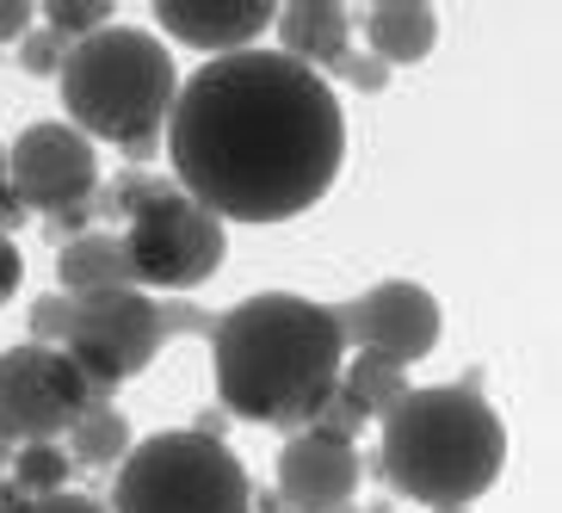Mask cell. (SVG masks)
Wrapping results in <instances>:
<instances>
[{
  "label": "cell",
  "mask_w": 562,
  "mask_h": 513,
  "mask_svg": "<svg viewBox=\"0 0 562 513\" xmlns=\"http://www.w3.org/2000/svg\"><path fill=\"white\" fill-rule=\"evenodd\" d=\"M105 513H254V482L223 439L173 427L124 451Z\"/></svg>",
  "instance_id": "5b68a950"
},
{
  "label": "cell",
  "mask_w": 562,
  "mask_h": 513,
  "mask_svg": "<svg viewBox=\"0 0 562 513\" xmlns=\"http://www.w3.org/2000/svg\"><path fill=\"white\" fill-rule=\"evenodd\" d=\"M216 315L192 310V303H161V334H211Z\"/></svg>",
  "instance_id": "603a6c76"
},
{
  "label": "cell",
  "mask_w": 562,
  "mask_h": 513,
  "mask_svg": "<svg viewBox=\"0 0 562 513\" xmlns=\"http://www.w3.org/2000/svg\"><path fill=\"white\" fill-rule=\"evenodd\" d=\"M364 44L383 68L396 63H427L432 44H439V13L427 0H378L364 13Z\"/></svg>",
  "instance_id": "5bb4252c"
},
{
  "label": "cell",
  "mask_w": 562,
  "mask_h": 513,
  "mask_svg": "<svg viewBox=\"0 0 562 513\" xmlns=\"http://www.w3.org/2000/svg\"><path fill=\"white\" fill-rule=\"evenodd\" d=\"M334 322H340V341H352V347L371 353V359L402 365V371L439 347V303H432L427 285H414V279L371 285L364 298L340 303Z\"/></svg>",
  "instance_id": "30bf717a"
},
{
  "label": "cell",
  "mask_w": 562,
  "mask_h": 513,
  "mask_svg": "<svg viewBox=\"0 0 562 513\" xmlns=\"http://www.w3.org/2000/svg\"><path fill=\"white\" fill-rule=\"evenodd\" d=\"M63 56H68V44L50 32V25H32V32L19 37V63H25V75H63Z\"/></svg>",
  "instance_id": "44dd1931"
},
{
  "label": "cell",
  "mask_w": 562,
  "mask_h": 513,
  "mask_svg": "<svg viewBox=\"0 0 562 513\" xmlns=\"http://www.w3.org/2000/svg\"><path fill=\"white\" fill-rule=\"evenodd\" d=\"M117 235H124L136 285H155V291H192V285L216 279V266L229 254L223 216H211L199 199H186L173 180H167Z\"/></svg>",
  "instance_id": "8992f818"
},
{
  "label": "cell",
  "mask_w": 562,
  "mask_h": 513,
  "mask_svg": "<svg viewBox=\"0 0 562 513\" xmlns=\"http://www.w3.org/2000/svg\"><path fill=\"white\" fill-rule=\"evenodd\" d=\"M63 124L87 136V143H117L136 167L155 161L180 93V68L155 32L143 25H105V32L68 44L63 56Z\"/></svg>",
  "instance_id": "277c9868"
},
{
  "label": "cell",
  "mask_w": 562,
  "mask_h": 513,
  "mask_svg": "<svg viewBox=\"0 0 562 513\" xmlns=\"http://www.w3.org/2000/svg\"><path fill=\"white\" fill-rule=\"evenodd\" d=\"M432 513H470V508H432Z\"/></svg>",
  "instance_id": "4dcf8cb0"
},
{
  "label": "cell",
  "mask_w": 562,
  "mask_h": 513,
  "mask_svg": "<svg viewBox=\"0 0 562 513\" xmlns=\"http://www.w3.org/2000/svg\"><path fill=\"white\" fill-rule=\"evenodd\" d=\"M25 216H32V211H25V204H19V192H13V186L0 180V235H13L19 223H25Z\"/></svg>",
  "instance_id": "4316f807"
},
{
  "label": "cell",
  "mask_w": 562,
  "mask_h": 513,
  "mask_svg": "<svg viewBox=\"0 0 562 513\" xmlns=\"http://www.w3.org/2000/svg\"><path fill=\"white\" fill-rule=\"evenodd\" d=\"M364 464L352 439H334V433H291L279 451V489L272 495L297 513H340L352 508V489H359Z\"/></svg>",
  "instance_id": "8fae6325"
},
{
  "label": "cell",
  "mask_w": 562,
  "mask_h": 513,
  "mask_svg": "<svg viewBox=\"0 0 562 513\" xmlns=\"http://www.w3.org/2000/svg\"><path fill=\"white\" fill-rule=\"evenodd\" d=\"M68 451L56 446V439H44V446H19L13 451V482L25 489L32 501H44V495H63L68 489Z\"/></svg>",
  "instance_id": "ac0fdd59"
},
{
  "label": "cell",
  "mask_w": 562,
  "mask_h": 513,
  "mask_svg": "<svg viewBox=\"0 0 562 513\" xmlns=\"http://www.w3.org/2000/svg\"><path fill=\"white\" fill-rule=\"evenodd\" d=\"M7 186L19 192L25 211H44V216L93 204V192H100V149L63 118L25 124L13 136V149H7Z\"/></svg>",
  "instance_id": "9c48e42d"
},
{
  "label": "cell",
  "mask_w": 562,
  "mask_h": 513,
  "mask_svg": "<svg viewBox=\"0 0 562 513\" xmlns=\"http://www.w3.org/2000/svg\"><path fill=\"white\" fill-rule=\"evenodd\" d=\"M161 347H167L161 303L143 298L136 285H124V291H93V298H75V322H68L63 353L87 371V383H100L105 397H112L124 378L149 371Z\"/></svg>",
  "instance_id": "ba28073f"
},
{
  "label": "cell",
  "mask_w": 562,
  "mask_h": 513,
  "mask_svg": "<svg viewBox=\"0 0 562 513\" xmlns=\"http://www.w3.org/2000/svg\"><path fill=\"white\" fill-rule=\"evenodd\" d=\"M359 513H390V508H359Z\"/></svg>",
  "instance_id": "1f68e13d"
},
{
  "label": "cell",
  "mask_w": 562,
  "mask_h": 513,
  "mask_svg": "<svg viewBox=\"0 0 562 513\" xmlns=\"http://www.w3.org/2000/svg\"><path fill=\"white\" fill-rule=\"evenodd\" d=\"M124 451H131V421L105 402V409H87L75 427H68V464H93V470H105V464H124Z\"/></svg>",
  "instance_id": "e0dca14e"
},
{
  "label": "cell",
  "mask_w": 562,
  "mask_h": 513,
  "mask_svg": "<svg viewBox=\"0 0 562 513\" xmlns=\"http://www.w3.org/2000/svg\"><path fill=\"white\" fill-rule=\"evenodd\" d=\"M32 32V0H0V44H19Z\"/></svg>",
  "instance_id": "cb8c5ba5"
},
{
  "label": "cell",
  "mask_w": 562,
  "mask_h": 513,
  "mask_svg": "<svg viewBox=\"0 0 562 513\" xmlns=\"http://www.w3.org/2000/svg\"><path fill=\"white\" fill-rule=\"evenodd\" d=\"M0 513H32V495L13 477H0Z\"/></svg>",
  "instance_id": "83f0119b"
},
{
  "label": "cell",
  "mask_w": 562,
  "mask_h": 513,
  "mask_svg": "<svg viewBox=\"0 0 562 513\" xmlns=\"http://www.w3.org/2000/svg\"><path fill=\"white\" fill-rule=\"evenodd\" d=\"M44 25H50L63 44H81V37L112 25V0H50V7H44Z\"/></svg>",
  "instance_id": "d6986e66"
},
{
  "label": "cell",
  "mask_w": 562,
  "mask_h": 513,
  "mask_svg": "<svg viewBox=\"0 0 562 513\" xmlns=\"http://www.w3.org/2000/svg\"><path fill=\"white\" fill-rule=\"evenodd\" d=\"M272 19L279 13L266 0H155V25L167 37H180L192 51H216V56L254 51V37Z\"/></svg>",
  "instance_id": "7c38bea8"
},
{
  "label": "cell",
  "mask_w": 562,
  "mask_h": 513,
  "mask_svg": "<svg viewBox=\"0 0 562 513\" xmlns=\"http://www.w3.org/2000/svg\"><path fill=\"white\" fill-rule=\"evenodd\" d=\"M32 513H105V501H93V495H44V501H32Z\"/></svg>",
  "instance_id": "484cf974"
},
{
  "label": "cell",
  "mask_w": 562,
  "mask_h": 513,
  "mask_svg": "<svg viewBox=\"0 0 562 513\" xmlns=\"http://www.w3.org/2000/svg\"><path fill=\"white\" fill-rule=\"evenodd\" d=\"M507 464V427L476 383H427L383 414L378 470L390 489L427 508H470Z\"/></svg>",
  "instance_id": "3957f363"
},
{
  "label": "cell",
  "mask_w": 562,
  "mask_h": 513,
  "mask_svg": "<svg viewBox=\"0 0 562 513\" xmlns=\"http://www.w3.org/2000/svg\"><path fill=\"white\" fill-rule=\"evenodd\" d=\"M105 390L87 383V371L63 347H7L0 353V433L13 446H44L63 439L87 409H105Z\"/></svg>",
  "instance_id": "52a82bcc"
},
{
  "label": "cell",
  "mask_w": 562,
  "mask_h": 513,
  "mask_svg": "<svg viewBox=\"0 0 562 513\" xmlns=\"http://www.w3.org/2000/svg\"><path fill=\"white\" fill-rule=\"evenodd\" d=\"M340 390H347V402L364 414V421H383V414L408 397V371H402V365H390V359L359 353L352 365H340Z\"/></svg>",
  "instance_id": "2e32d148"
},
{
  "label": "cell",
  "mask_w": 562,
  "mask_h": 513,
  "mask_svg": "<svg viewBox=\"0 0 562 513\" xmlns=\"http://www.w3.org/2000/svg\"><path fill=\"white\" fill-rule=\"evenodd\" d=\"M68 322H75V298H68V291H50V298L32 303V341L37 347H63Z\"/></svg>",
  "instance_id": "ffe728a7"
},
{
  "label": "cell",
  "mask_w": 562,
  "mask_h": 513,
  "mask_svg": "<svg viewBox=\"0 0 562 513\" xmlns=\"http://www.w3.org/2000/svg\"><path fill=\"white\" fill-rule=\"evenodd\" d=\"M19 279H25V254L13 248V235H0V303L19 291Z\"/></svg>",
  "instance_id": "d4e9b609"
},
{
  "label": "cell",
  "mask_w": 562,
  "mask_h": 513,
  "mask_svg": "<svg viewBox=\"0 0 562 513\" xmlns=\"http://www.w3.org/2000/svg\"><path fill=\"white\" fill-rule=\"evenodd\" d=\"M216 397L235 421L303 433L347 365V341L328 303L297 291H260L211 328Z\"/></svg>",
  "instance_id": "7a4b0ae2"
},
{
  "label": "cell",
  "mask_w": 562,
  "mask_h": 513,
  "mask_svg": "<svg viewBox=\"0 0 562 513\" xmlns=\"http://www.w3.org/2000/svg\"><path fill=\"white\" fill-rule=\"evenodd\" d=\"M272 25H279V56L315 68V75L340 68V56L352 44V13L340 0H291Z\"/></svg>",
  "instance_id": "4fadbf2b"
},
{
  "label": "cell",
  "mask_w": 562,
  "mask_h": 513,
  "mask_svg": "<svg viewBox=\"0 0 562 513\" xmlns=\"http://www.w3.org/2000/svg\"><path fill=\"white\" fill-rule=\"evenodd\" d=\"M13 451H19V446H13V439H7V433H0V470L13 464Z\"/></svg>",
  "instance_id": "f1b7e54d"
},
{
  "label": "cell",
  "mask_w": 562,
  "mask_h": 513,
  "mask_svg": "<svg viewBox=\"0 0 562 513\" xmlns=\"http://www.w3.org/2000/svg\"><path fill=\"white\" fill-rule=\"evenodd\" d=\"M0 180H7V143H0Z\"/></svg>",
  "instance_id": "f546056e"
},
{
  "label": "cell",
  "mask_w": 562,
  "mask_h": 513,
  "mask_svg": "<svg viewBox=\"0 0 562 513\" xmlns=\"http://www.w3.org/2000/svg\"><path fill=\"white\" fill-rule=\"evenodd\" d=\"M63 291L68 298H93V291H124L136 285L131 254H124V235L117 230H87L75 242H63Z\"/></svg>",
  "instance_id": "9a60e30c"
},
{
  "label": "cell",
  "mask_w": 562,
  "mask_h": 513,
  "mask_svg": "<svg viewBox=\"0 0 562 513\" xmlns=\"http://www.w3.org/2000/svg\"><path fill=\"white\" fill-rule=\"evenodd\" d=\"M173 186L223 223H291L328 199L347 161V112L328 75L279 51L199 63L167 112Z\"/></svg>",
  "instance_id": "6da1fadb"
},
{
  "label": "cell",
  "mask_w": 562,
  "mask_h": 513,
  "mask_svg": "<svg viewBox=\"0 0 562 513\" xmlns=\"http://www.w3.org/2000/svg\"><path fill=\"white\" fill-rule=\"evenodd\" d=\"M334 75H347V81L359 87V93H383V87H390V68H383L371 51H347Z\"/></svg>",
  "instance_id": "7402d4cb"
}]
</instances>
